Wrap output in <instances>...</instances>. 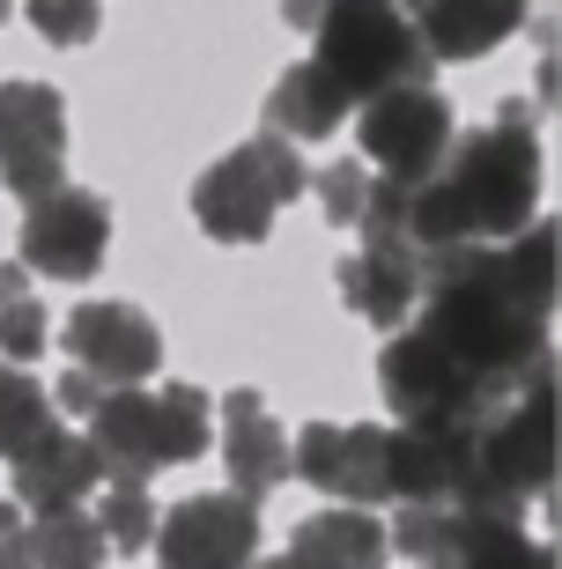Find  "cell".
Listing matches in <instances>:
<instances>
[{"instance_id": "6da1fadb", "label": "cell", "mask_w": 562, "mask_h": 569, "mask_svg": "<svg viewBox=\"0 0 562 569\" xmlns=\"http://www.w3.org/2000/svg\"><path fill=\"white\" fill-rule=\"evenodd\" d=\"M415 274H422V289H430V333H437L459 362H474V370H489V378H503V385H525L533 370L555 362V348H548V333H541L548 318H533L519 296L496 281L481 237L422 252Z\"/></svg>"}, {"instance_id": "7a4b0ae2", "label": "cell", "mask_w": 562, "mask_h": 569, "mask_svg": "<svg viewBox=\"0 0 562 569\" xmlns=\"http://www.w3.org/2000/svg\"><path fill=\"white\" fill-rule=\"evenodd\" d=\"M444 192L459 200L466 230L481 244L511 237L519 222L541 214V141H533V104H503L496 127H474V133H452L437 163Z\"/></svg>"}, {"instance_id": "3957f363", "label": "cell", "mask_w": 562, "mask_h": 569, "mask_svg": "<svg viewBox=\"0 0 562 569\" xmlns=\"http://www.w3.org/2000/svg\"><path fill=\"white\" fill-rule=\"evenodd\" d=\"M82 437L105 466V481H134L148 488L164 466H186L208 451L215 429V400L193 385H164V392H134V385H105V400L82 415Z\"/></svg>"}, {"instance_id": "277c9868", "label": "cell", "mask_w": 562, "mask_h": 569, "mask_svg": "<svg viewBox=\"0 0 562 569\" xmlns=\"http://www.w3.org/2000/svg\"><path fill=\"white\" fill-rule=\"evenodd\" d=\"M304 186H312V163L282 133H259V141L229 148L223 163L193 186V222L215 244H259L274 230V214L289 200H304Z\"/></svg>"}, {"instance_id": "5b68a950", "label": "cell", "mask_w": 562, "mask_h": 569, "mask_svg": "<svg viewBox=\"0 0 562 569\" xmlns=\"http://www.w3.org/2000/svg\"><path fill=\"white\" fill-rule=\"evenodd\" d=\"M377 392L393 407L400 422H459V429H481L496 415L519 385L489 378L474 362H459L430 326L422 333H393L385 340V356H377Z\"/></svg>"}, {"instance_id": "8992f818", "label": "cell", "mask_w": 562, "mask_h": 569, "mask_svg": "<svg viewBox=\"0 0 562 569\" xmlns=\"http://www.w3.org/2000/svg\"><path fill=\"white\" fill-rule=\"evenodd\" d=\"M312 38H318L312 60L348 97H371V89H393V82H430V67H437L430 44L415 38L407 8H393V0H334L312 22Z\"/></svg>"}, {"instance_id": "52a82bcc", "label": "cell", "mask_w": 562, "mask_h": 569, "mask_svg": "<svg viewBox=\"0 0 562 569\" xmlns=\"http://www.w3.org/2000/svg\"><path fill=\"white\" fill-rule=\"evenodd\" d=\"M452 104H444L430 82H393L363 97V119H355V141L371 156L377 178H400V186H422L430 170L444 163L452 148Z\"/></svg>"}, {"instance_id": "ba28073f", "label": "cell", "mask_w": 562, "mask_h": 569, "mask_svg": "<svg viewBox=\"0 0 562 569\" xmlns=\"http://www.w3.org/2000/svg\"><path fill=\"white\" fill-rule=\"evenodd\" d=\"M0 186L22 208L67 186V104L52 82H0Z\"/></svg>"}, {"instance_id": "9c48e42d", "label": "cell", "mask_w": 562, "mask_h": 569, "mask_svg": "<svg viewBox=\"0 0 562 569\" xmlns=\"http://www.w3.org/2000/svg\"><path fill=\"white\" fill-rule=\"evenodd\" d=\"M289 473L326 488L334 503H393V429L377 422H312L289 443Z\"/></svg>"}, {"instance_id": "30bf717a", "label": "cell", "mask_w": 562, "mask_h": 569, "mask_svg": "<svg viewBox=\"0 0 562 569\" xmlns=\"http://www.w3.org/2000/svg\"><path fill=\"white\" fill-rule=\"evenodd\" d=\"M111 252V208L97 192L52 186L45 200L22 208V267L52 281H89Z\"/></svg>"}, {"instance_id": "8fae6325", "label": "cell", "mask_w": 562, "mask_h": 569, "mask_svg": "<svg viewBox=\"0 0 562 569\" xmlns=\"http://www.w3.org/2000/svg\"><path fill=\"white\" fill-rule=\"evenodd\" d=\"M156 562L164 569H245L259 548V503L223 488V496H186V503L156 518Z\"/></svg>"}, {"instance_id": "7c38bea8", "label": "cell", "mask_w": 562, "mask_h": 569, "mask_svg": "<svg viewBox=\"0 0 562 569\" xmlns=\"http://www.w3.org/2000/svg\"><path fill=\"white\" fill-rule=\"evenodd\" d=\"M67 362H82L89 378L105 385H141L164 362V333L134 303H82L67 318Z\"/></svg>"}, {"instance_id": "4fadbf2b", "label": "cell", "mask_w": 562, "mask_h": 569, "mask_svg": "<svg viewBox=\"0 0 562 569\" xmlns=\"http://www.w3.org/2000/svg\"><path fill=\"white\" fill-rule=\"evenodd\" d=\"M474 466V429L400 422L393 429V503H452Z\"/></svg>"}, {"instance_id": "5bb4252c", "label": "cell", "mask_w": 562, "mask_h": 569, "mask_svg": "<svg viewBox=\"0 0 562 569\" xmlns=\"http://www.w3.org/2000/svg\"><path fill=\"white\" fill-rule=\"evenodd\" d=\"M223 466H229V488L252 496V503H267L274 488L289 481V437L282 422L267 415L259 392H223Z\"/></svg>"}, {"instance_id": "9a60e30c", "label": "cell", "mask_w": 562, "mask_h": 569, "mask_svg": "<svg viewBox=\"0 0 562 569\" xmlns=\"http://www.w3.org/2000/svg\"><path fill=\"white\" fill-rule=\"evenodd\" d=\"M422 569H555V548H541L519 518H474V510H444L437 540Z\"/></svg>"}, {"instance_id": "2e32d148", "label": "cell", "mask_w": 562, "mask_h": 569, "mask_svg": "<svg viewBox=\"0 0 562 569\" xmlns=\"http://www.w3.org/2000/svg\"><path fill=\"white\" fill-rule=\"evenodd\" d=\"M105 481V466H97V451H89V437H75V429H38V437L16 451V503L22 510H67L82 503L89 488Z\"/></svg>"}, {"instance_id": "e0dca14e", "label": "cell", "mask_w": 562, "mask_h": 569, "mask_svg": "<svg viewBox=\"0 0 562 569\" xmlns=\"http://www.w3.org/2000/svg\"><path fill=\"white\" fill-rule=\"evenodd\" d=\"M407 22L430 60H481L525 22V0H407Z\"/></svg>"}, {"instance_id": "ac0fdd59", "label": "cell", "mask_w": 562, "mask_h": 569, "mask_svg": "<svg viewBox=\"0 0 562 569\" xmlns=\"http://www.w3.org/2000/svg\"><path fill=\"white\" fill-rule=\"evenodd\" d=\"M341 296H348V311L371 326V333H393V326H407V311H415L422 296V274L407 252H385V244H363L355 259H341Z\"/></svg>"}, {"instance_id": "d6986e66", "label": "cell", "mask_w": 562, "mask_h": 569, "mask_svg": "<svg viewBox=\"0 0 562 569\" xmlns=\"http://www.w3.org/2000/svg\"><path fill=\"white\" fill-rule=\"evenodd\" d=\"M385 555H393L385 526H377L363 503H348V510H318V518H304L282 562L289 569H385Z\"/></svg>"}, {"instance_id": "ffe728a7", "label": "cell", "mask_w": 562, "mask_h": 569, "mask_svg": "<svg viewBox=\"0 0 562 569\" xmlns=\"http://www.w3.org/2000/svg\"><path fill=\"white\" fill-rule=\"evenodd\" d=\"M348 111H355V97L326 74V67L296 60L289 74L274 82V97H267V133H282V141H326Z\"/></svg>"}, {"instance_id": "44dd1931", "label": "cell", "mask_w": 562, "mask_h": 569, "mask_svg": "<svg viewBox=\"0 0 562 569\" xmlns=\"http://www.w3.org/2000/svg\"><path fill=\"white\" fill-rule=\"evenodd\" d=\"M489 267H496V281L511 296H519L533 318L555 311V214L548 222H519L511 237H496L489 244Z\"/></svg>"}, {"instance_id": "7402d4cb", "label": "cell", "mask_w": 562, "mask_h": 569, "mask_svg": "<svg viewBox=\"0 0 562 569\" xmlns=\"http://www.w3.org/2000/svg\"><path fill=\"white\" fill-rule=\"evenodd\" d=\"M22 548H30V569H105L111 540L97 526V510H38V526L22 532Z\"/></svg>"}, {"instance_id": "603a6c76", "label": "cell", "mask_w": 562, "mask_h": 569, "mask_svg": "<svg viewBox=\"0 0 562 569\" xmlns=\"http://www.w3.org/2000/svg\"><path fill=\"white\" fill-rule=\"evenodd\" d=\"M52 422H60V415H52V392L22 378V362H0V459H16L22 443L38 437V429H52Z\"/></svg>"}, {"instance_id": "cb8c5ba5", "label": "cell", "mask_w": 562, "mask_h": 569, "mask_svg": "<svg viewBox=\"0 0 562 569\" xmlns=\"http://www.w3.org/2000/svg\"><path fill=\"white\" fill-rule=\"evenodd\" d=\"M97 526H105V540H111L119 555H141L148 540H156V503H148V488L111 481V496L97 503Z\"/></svg>"}, {"instance_id": "d4e9b609", "label": "cell", "mask_w": 562, "mask_h": 569, "mask_svg": "<svg viewBox=\"0 0 562 569\" xmlns=\"http://www.w3.org/2000/svg\"><path fill=\"white\" fill-rule=\"evenodd\" d=\"M304 192H318V208H326V222H341V230H355V214H363V200H371V163H355V156H341V163H326Z\"/></svg>"}, {"instance_id": "484cf974", "label": "cell", "mask_w": 562, "mask_h": 569, "mask_svg": "<svg viewBox=\"0 0 562 569\" xmlns=\"http://www.w3.org/2000/svg\"><path fill=\"white\" fill-rule=\"evenodd\" d=\"M97 22H105L97 0H30V30L52 38V44H89V38H97Z\"/></svg>"}, {"instance_id": "4316f807", "label": "cell", "mask_w": 562, "mask_h": 569, "mask_svg": "<svg viewBox=\"0 0 562 569\" xmlns=\"http://www.w3.org/2000/svg\"><path fill=\"white\" fill-rule=\"evenodd\" d=\"M45 340H52V318H45V303L30 289L0 311V348H8V362H38L45 356Z\"/></svg>"}, {"instance_id": "83f0119b", "label": "cell", "mask_w": 562, "mask_h": 569, "mask_svg": "<svg viewBox=\"0 0 562 569\" xmlns=\"http://www.w3.org/2000/svg\"><path fill=\"white\" fill-rule=\"evenodd\" d=\"M105 400V378H89L82 362H67V378L52 385V415H67V422H82L89 407Z\"/></svg>"}, {"instance_id": "f1b7e54d", "label": "cell", "mask_w": 562, "mask_h": 569, "mask_svg": "<svg viewBox=\"0 0 562 569\" xmlns=\"http://www.w3.org/2000/svg\"><path fill=\"white\" fill-rule=\"evenodd\" d=\"M22 289H30V267H16V259H8V267H0V311H8Z\"/></svg>"}, {"instance_id": "f546056e", "label": "cell", "mask_w": 562, "mask_h": 569, "mask_svg": "<svg viewBox=\"0 0 562 569\" xmlns=\"http://www.w3.org/2000/svg\"><path fill=\"white\" fill-rule=\"evenodd\" d=\"M0 569H30V548H22V532H8V540H0Z\"/></svg>"}, {"instance_id": "4dcf8cb0", "label": "cell", "mask_w": 562, "mask_h": 569, "mask_svg": "<svg viewBox=\"0 0 562 569\" xmlns=\"http://www.w3.org/2000/svg\"><path fill=\"white\" fill-rule=\"evenodd\" d=\"M8 532H22V503L16 496H0V540H8Z\"/></svg>"}, {"instance_id": "1f68e13d", "label": "cell", "mask_w": 562, "mask_h": 569, "mask_svg": "<svg viewBox=\"0 0 562 569\" xmlns=\"http://www.w3.org/2000/svg\"><path fill=\"white\" fill-rule=\"evenodd\" d=\"M252 569H289V562H282V555H274V562H252Z\"/></svg>"}, {"instance_id": "d6a6232c", "label": "cell", "mask_w": 562, "mask_h": 569, "mask_svg": "<svg viewBox=\"0 0 562 569\" xmlns=\"http://www.w3.org/2000/svg\"><path fill=\"white\" fill-rule=\"evenodd\" d=\"M0 22H8V0H0Z\"/></svg>"}]
</instances>
